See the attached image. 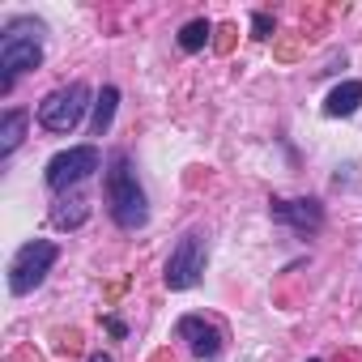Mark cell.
I'll return each instance as SVG.
<instances>
[{
  "label": "cell",
  "mask_w": 362,
  "mask_h": 362,
  "mask_svg": "<svg viewBox=\"0 0 362 362\" xmlns=\"http://www.w3.org/2000/svg\"><path fill=\"white\" fill-rule=\"evenodd\" d=\"M107 205H111V218L124 230H141L149 222L145 192L136 184V170L128 166V153H115L111 158V170H107Z\"/></svg>",
  "instance_id": "cell-1"
},
{
  "label": "cell",
  "mask_w": 362,
  "mask_h": 362,
  "mask_svg": "<svg viewBox=\"0 0 362 362\" xmlns=\"http://www.w3.org/2000/svg\"><path fill=\"white\" fill-rule=\"evenodd\" d=\"M86 107H90V86L73 81V86L56 90V94H47V98L39 103V124H43L47 132H73V128L81 124Z\"/></svg>",
  "instance_id": "cell-2"
},
{
  "label": "cell",
  "mask_w": 362,
  "mask_h": 362,
  "mask_svg": "<svg viewBox=\"0 0 362 362\" xmlns=\"http://www.w3.org/2000/svg\"><path fill=\"white\" fill-rule=\"evenodd\" d=\"M56 256H60V247H56L52 239L26 243V247L13 256V264H9V290H13V294H30L35 286H43V277L52 273Z\"/></svg>",
  "instance_id": "cell-3"
},
{
  "label": "cell",
  "mask_w": 362,
  "mask_h": 362,
  "mask_svg": "<svg viewBox=\"0 0 362 362\" xmlns=\"http://www.w3.org/2000/svg\"><path fill=\"white\" fill-rule=\"evenodd\" d=\"M98 166H103L98 145H73V149H64V153H56L47 162V188L52 192H69V188L81 184V179H90Z\"/></svg>",
  "instance_id": "cell-4"
},
{
  "label": "cell",
  "mask_w": 362,
  "mask_h": 362,
  "mask_svg": "<svg viewBox=\"0 0 362 362\" xmlns=\"http://www.w3.org/2000/svg\"><path fill=\"white\" fill-rule=\"evenodd\" d=\"M201 273H205V235H201V230H188L184 239L175 243L162 281H166L170 290H192V286L201 281Z\"/></svg>",
  "instance_id": "cell-5"
},
{
  "label": "cell",
  "mask_w": 362,
  "mask_h": 362,
  "mask_svg": "<svg viewBox=\"0 0 362 362\" xmlns=\"http://www.w3.org/2000/svg\"><path fill=\"white\" fill-rule=\"evenodd\" d=\"M43 64V47L35 35H22V26H13L0 43V94L13 90V77L26 73V69H39Z\"/></svg>",
  "instance_id": "cell-6"
},
{
  "label": "cell",
  "mask_w": 362,
  "mask_h": 362,
  "mask_svg": "<svg viewBox=\"0 0 362 362\" xmlns=\"http://www.w3.org/2000/svg\"><path fill=\"white\" fill-rule=\"evenodd\" d=\"M179 337L188 341V349L197 358H218L222 354V328L209 324L205 315H184V320H179Z\"/></svg>",
  "instance_id": "cell-7"
},
{
  "label": "cell",
  "mask_w": 362,
  "mask_h": 362,
  "mask_svg": "<svg viewBox=\"0 0 362 362\" xmlns=\"http://www.w3.org/2000/svg\"><path fill=\"white\" fill-rule=\"evenodd\" d=\"M273 218H281L286 226H294V230H303V235H311V230L324 226L320 201H273Z\"/></svg>",
  "instance_id": "cell-8"
},
{
  "label": "cell",
  "mask_w": 362,
  "mask_h": 362,
  "mask_svg": "<svg viewBox=\"0 0 362 362\" xmlns=\"http://www.w3.org/2000/svg\"><path fill=\"white\" fill-rule=\"evenodd\" d=\"M362 107V81H341L332 94H328V103H324V115H354Z\"/></svg>",
  "instance_id": "cell-9"
},
{
  "label": "cell",
  "mask_w": 362,
  "mask_h": 362,
  "mask_svg": "<svg viewBox=\"0 0 362 362\" xmlns=\"http://www.w3.org/2000/svg\"><path fill=\"white\" fill-rule=\"evenodd\" d=\"M26 111H5V119H0V158H9L18 145H22V132H26Z\"/></svg>",
  "instance_id": "cell-10"
},
{
  "label": "cell",
  "mask_w": 362,
  "mask_h": 362,
  "mask_svg": "<svg viewBox=\"0 0 362 362\" xmlns=\"http://www.w3.org/2000/svg\"><path fill=\"white\" fill-rule=\"evenodd\" d=\"M115 103H119V90H115V86H103V94H98V103H94V132H98V136L111 128V119H115Z\"/></svg>",
  "instance_id": "cell-11"
},
{
  "label": "cell",
  "mask_w": 362,
  "mask_h": 362,
  "mask_svg": "<svg viewBox=\"0 0 362 362\" xmlns=\"http://www.w3.org/2000/svg\"><path fill=\"white\" fill-rule=\"evenodd\" d=\"M209 35H214V26L205 18H197V22H188L184 30H179V47H184V52H201L209 43Z\"/></svg>",
  "instance_id": "cell-12"
},
{
  "label": "cell",
  "mask_w": 362,
  "mask_h": 362,
  "mask_svg": "<svg viewBox=\"0 0 362 362\" xmlns=\"http://www.w3.org/2000/svg\"><path fill=\"white\" fill-rule=\"evenodd\" d=\"M252 30H256V39H269V35H273V18H269V13H256V18H252Z\"/></svg>",
  "instance_id": "cell-13"
},
{
  "label": "cell",
  "mask_w": 362,
  "mask_h": 362,
  "mask_svg": "<svg viewBox=\"0 0 362 362\" xmlns=\"http://www.w3.org/2000/svg\"><path fill=\"white\" fill-rule=\"evenodd\" d=\"M90 362H111V354H103V349H98V354H90Z\"/></svg>",
  "instance_id": "cell-14"
},
{
  "label": "cell",
  "mask_w": 362,
  "mask_h": 362,
  "mask_svg": "<svg viewBox=\"0 0 362 362\" xmlns=\"http://www.w3.org/2000/svg\"><path fill=\"white\" fill-rule=\"evenodd\" d=\"M311 362H320V358H311Z\"/></svg>",
  "instance_id": "cell-15"
}]
</instances>
